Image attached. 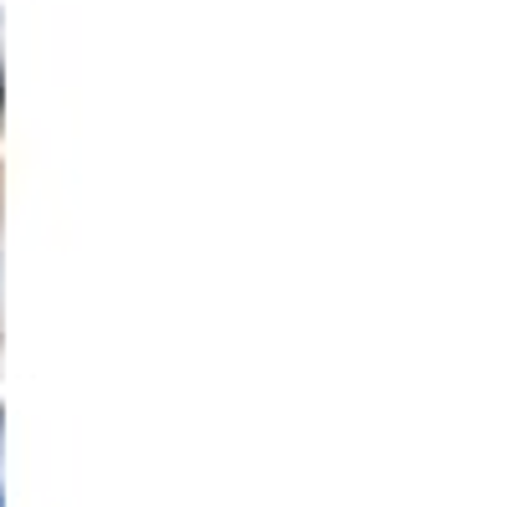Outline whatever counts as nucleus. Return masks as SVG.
<instances>
[{
    "instance_id": "f257e3e1",
    "label": "nucleus",
    "mask_w": 512,
    "mask_h": 507,
    "mask_svg": "<svg viewBox=\"0 0 512 507\" xmlns=\"http://www.w3.org/2000/svg\"><path fill=\"white\" fill-rule=\"evenodd\" d=\"M0 103H6V77H0Z\"/></svg>"
}]
</instances>
